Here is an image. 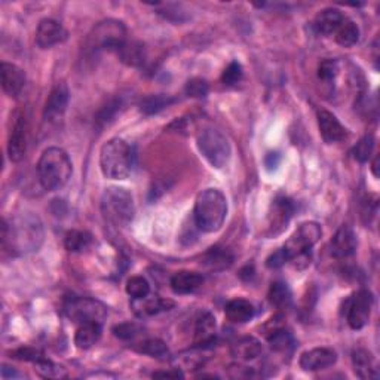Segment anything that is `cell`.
Here are the masks:
<instances>
[{"label": "cell", "mask_w": 380, "mask_h": 380, "mask_svg": "<svg viewBox=\"0 0 380 380\" xmlns=\"http://www.w3.org/2000/svg\"><path fill=\"white\" fill-rule=\"evenodd\" d=\"M203 282V276L198 272L183 271L171 278V289L175 294H190L198 290Z\"/></svg>", "instance_id": "22"}, {"label": "cell", "mask_w": 380, "mask_h": 380, "mask_svg": "<svg viewBox=\"0 0 380 380\" xmlns=\"http://www.w3.org/2000/svg\"><path fill=\"white\" fill-rule=\"evenodd\" d=\"M138 327L135 326V324H131V322H125V324H120V326H118L115 328V335L120 339L124 340H128V339H133L134 336L138 335Z\"/></svg>", "instance_id": "43"}, {"label": "cell", "mask_w": 380, "mask_h": 380, "mask_svg": "<svg viewBox=\"0 0 380 380\" xmlns=\"http://www.w3.org/2000/svg\"><path fill=\"white\" fill-rule=\"evenodd\" d=\"M318 126L322 140L328 144L339 143L348 138L346 128L339 122V119L335 115L327 112V110L318 112Z\"/></svg>", "instance_id": "16"}, {"label": "cell", "mask_w": 380, "mask_h": 380, "mask_svg": "<svg viewBox=\"0 0 380 380\" xmlns=\"http://www.w3.org/2000/svg\"><path fill=\"white\" fill-rule=\"evenodd\" d=\"M70 100V91L64 82L55 83V87L51 89L48 98H46L45 109H43V116L49 122H55L63 118L66 113L67 106Z\"/></svg>", "instance_id": "11"}, {"label": "cell", "mask_w": 380, "mask_h": 380, "mask_svg": "<svg viewBox=\"0 0 380 380\" xmlns=\"http://www.w3.org/2000/svg\"><path fill=\"white\" fill-rule=\"evenodd\" d=\"M126 42V27L118 20L100 21L94 29L91 30L87 39V48L91 52L100 51H113L118 49Z\"/></svg>", "instance_id": "6"}, {"label": "cell", "mask_w": 380, "mask_h": 380, "mask_svg": "<svg viewBox=\"0 0 380 380\" xmlns=\"http://www.w3.org/2000/svg\"><path fill=\"white\" fill-rule=\"evenodd\" d=\"M15 358L18 359H25V361H33V363H38L39 359L43 358V355L41 354L39 350L32 349V348H21L18 349L16 352H14Z\"/></svg>", "instance_id": "44"}, {"label": "cell", "mask_w": 380, "mask_h": 380, "mask_svg": "<svg viewBox=\"0 0 380 380\" xmlns=\"http://www.w3.org/2000/svg\"><path fill=\"white\" fill-rule=\"evenodd\" d=\"M262 343L256 337H243L234 343L232 346V355L239 361H252L262 355Z\"/></svg>", "instance_id": "24"}, {"label": "cell", "mask_w": 380, "mask_h": 380, "mask_svg": "<svg viewBox=\"0 0 380 380\" xmlns=\"http://www.w3.org/2000/svg\"><path fill=\"white\" fill-rule=\"evenodd\" d=\"M101 214L110 225L126 227L134 220L135 214L131 192L124 188H109L101 198Z\"/></svg>", "instance_id": "5"}, {"label": "cell", "mask_w": 380, "mask_h": 380, "mask_svg": "<svg viewBox=\"0 0 380 380\" xmlns=\"http://www.w3.org/2000/svg\"><path fill=\"white\" fill-rule=\"evenodd\" d=\"M267 298L271 304L278 309H285L291 304V291L289 289V285L281 281H276L271 285Z\"/></svg>", "instance_id": "30"}, {"label": "cell", "mask_w": 380, "mask_h": 380, "mask_svg": "<svg viewBox=\"0 0 380 380\" xmlns=\"http://www.w3.org/2000/svg\"><path fill=\"white\" fill-rule=\"evenodd\" d=\"M377 166H379V156H376V157H375V161H373V164H372V171H373V175H375V177H379Z\"/></svg>", "instance_id": "47"}, {"label": "cell", "mask_w": 380, "mask_h": 380, "mask_svg": "<svg viewBox=\"0 0 380 380\" xmlns=\"http://www.w3.org/2000/svg\"><path fill=\"white\" fill-rule=\"evenodd\" d=\"M357 249V235L350 226L343 225L333 236L330 243V253L336 258H348L354 256Z\"/></svg>", "instance_id": "15"}, {"label": "cell", "mask_w": 380, "mask_h": 380, "mask_svg": "<svg viewBox=\"0 0 380 380\" xmlns=\"http://www.w3.org/2000/svg\"><path fill=\"white\" fill-rule=\"evenodd\" d=\"M2 87L9 97H18L25 87V73L15 64L2 63L0 66Z\"/></svg>", "instance_id": "17"}, {"label": "cell", "mask_w": 380, "mask_h": 380, "mask_svg": "<svg viewBox=\"0 0 380 380\" xmlns=\"http://www.w3.org/2000/svg\"><path fill=\"white\" fill-rule=\"evenodd\" d=\"M38 172L43 189L60 190L66 186L73 172L69 155L60 147H49L41 156Z\"/></svg>", "instance_id": "3"}, {"label": "cell", "mask_w": 380, "mask_h": 380, "mask_svg": "<svg viewBox=\"0 0 380 380\" xmlns=\"http://www.w3.org/2000/svg\"><path fill=\"white\" fill-rule=\"evenodd\" d=\"M345 18L346 16L343 15L339 9L328 8V9H324V11H321L317 16H315L313 27L320 34L330 36L336 33L340 24L345 21Z\"/></svg>", "instance_id": "18"}, {"label": "cell", "mask_w": 380, "mask_h": 380, "mask_svg": "<svg viewBox=\"0 0 380 380\" xmlns=\"http://www.w3.org/2000/svg\"><path fill=\"white\" fill-rule=\"evenodd\" d=\"M101 337V324L89 322L80 324L76 335H75V345L79 349H89L96 345Z\"/></svg>", "instance_id": "27"}, {"label": "cell", "mask_w": 380, "mask_h": 380, "mask_svg": "<svg viewBox=\"0 0 380 380\" xmlns=\"http://www.w3.org/2000/svg\"><path fill=\"white\" fill-rule=\"evenodd\" d=\"M339 73V64L336 60H324L318 66V78L324 82H331L337 76Z\"/></svg>", "instance_id": "39"}, {"label": "cell", "mask_w": 380, "mask_h": 380, "mask_svg": "<svg viewBox=\"0 0 380 380\" xmlns=\"http://www.w3.org/2000/svg\"><path fill=\"white\" fill-rule=\"evenodd\" d=\"M137 304H140V315H156L164 311H170L174 308V302L165 300L161 298H147L135 300Z\"/></svg>", "instance_id": "33"}, {"label": "cell", "mask_w": 380, "mask_h": 380, "mask_svg": "<svg viewBox=\"0 0 380 380\" xmlns=\"http://www.w3.org/2000/svg\"><path fill=\"white\" fill-rule=\"evenodd\" d=\"M92 244V235L87 230H70L64 238V247L70 253H82Z\"/></svg>", "instance_id": "28"}, {"label": "cell", "mask_w": 380, "mask_h": 380, "mask_svg": "<svg viewBox=\"0 0 380 380\" xmlns=\"http://www.w3.org/2000/svg\"><path fill=\"white\" fill-rule=\"evenodd\" d=\"M269 343H271L273 350L281 352V354H287V352L294 348L293 336L289 331H285L282 327H278L271 333V336H269Z\"/></svg>", "instance_id": "34"}, {"label": "cell", "mask_w": 380, "mask_h": 380, "mask_svg": "<svg viewBox=\"0 0 380 380\" xmlns=\"http://www.w3.org/2000/svg\"><path fill=\"white\" fill-rule=\"evenodd\" d=\"M198 149L210 165L217 170L225 168L232 156V147L227 137L216 128H203L198 134Z\"/></svg>", "instance_id": "7"}, {"label": "cell", "mask_w": 380, "mask_h": 380, "mask_svg": "<svg viewBox=\"0 0 380 380\" xmlns=\"http://www.w3.org/2000/svg\"><path fill=\"white\" fill-rule=\"evenodd\" d=\"M119 60L125 63L126 66L138 67L146 61V48L142 42L128 41L118 49Z\"/></svg>", "instance_id": "23"}, {"label": "cell", "mask_w": 380, "mask_h": 380, "mask_svg": "<svg viewBox=\"0 0 380 380\" xmlns=\"http://www.w3.org/2000/svg\"><path fill=\"white\" fill-rule=\"evenodd\" d=\"M337 354L330 348H315L306 350L300 357V367L304 372H318L335 366Z\"/></svg>", "instance_id": "13"}, {"label": "cell", "mask_w": 380, "mask_h": 380, "mask_svg": "<svg viewBox=\"0 0 380 380\" xmlns=\"http://www.w3.org/2000/svg\"><path fill=\"white\" fill-rule=\"evenodd\" d=\"M100 166L104 177L125 180L134 168V152L126 142L113 138L107 142L100 153Z\"/></svg>", "instance_id": "4"}, {"label": "cell", "mask_w": 380, "mask_h": 380, "mask_svg": "<svg viewBox=\"0 0 380 380\" xmlns=\"http://www.w3.org/2000/svg\"><path fill=\"white\" fill-rule=\"evenodd\" d=\"M45 230L41 219L33 212L12 219L11 223L2 220V249L3 254L25 256L38 252L43 244Z\"/></svg>", "instance_id": "1"}, {"label": "cell", "mask_w": 380, "mask_h": 380, "mask_svg": "<svg viewBox=\"0 0 380 380\" xmlns=\"http://www.w3.org/2000/svg\"><path fill=\"white\" fill-rule=\"evenodd\" d=\"M226 318L234 324H245L254 318V306L245 299L230 300L225 308Z\"/></svg>", "instance_id": "20"}, {"label": "cell", "mask_w": 380, "mask_h": 380, "mask_svg": "<svg viewBox=\"0 0 380 380\" xmlns=\"http://www.w3.org/2000/svg\"><path fill=\"white\" fill-rule=\"evenodd\" d=\"M322 235V229L315 221H306L294 232L293 236L287 241L284 248L290 256V262L298 260L300 257H311L312 247L318 243Z\"/></svg>", "instance_id": "9"}, {"label": "cell", "mask_w": 380, "mask_h": 380, "mask_svg": "<svg viewBox=\"0 0 380 380\" xmlns=\"http://www.w3.org/2000/svg\"><path fill=\"white\" fill-rule=\"evenodd\" d=\"M346 320L352 330H361L367 326L372 315L373 295L367 290H359L346 300Z\"/></svg>", "instance_id": "10"}, {"label": "cell", "mask_w": 380, "mask_h": 380, "mask_svg": "<svg viewBox=\"0 0 380 380\" xmlns=\"http://www.w3.org/2000/svg\"><path fill=\"white\" fill-rule=\"evenodd\" d=\"M126 293L134 300H140L150 294V284L143 276H131L126 282Z\"/></svg>", "instance_id": "35"}, {"label": "cell", "mask_w": 380, "mask_h": 380, "mask_svg": "<svg viewBox=\"0 0 380 380\" xmlns=\"http://www.w3.org/2000/svg\"><path fill=\"white\" fill-rule=\"evenodd\" d=\"M294 212V202L289 198L281 197L273 202V212H272V227L278 229L276 232H281L287 227L289 221Z\"/></svg>", "instance_id": "26"}, {"label": "cell", "mask_w": 380, "mask_h": 380, "mask_svg": "<svg viewBox=\"0 0 380 380\" xmlns=\"http://www.w3.org/2000/svg\"><path fill=\"white\" fill-rule=\"evenodd\" d=\"M175 101V98L170 97V96H164V94H157V96H149L146 97L142 104H140V112L144 115H156L162 112L164 109L170 107Z\"/></svg>", "instance_id": "31"}, {"label": "cell", "mask_w": 380, "mask_h": 380, "mask_svg": "<svg viewBox=\"0 0 380 380\" xmlns=\"http://www.w3.org/2000/svg\"><path fill=\"white\" fill-rule=\"evenodd\" d=\"M227 216V201L217 189L202 190L194 202V225L205 234H212L223 226Z\"/></svg>", "instance_id": "2"}, {"label": "cell", "mask_w": 380, "mask_h": 380, "mask_svg": "<svg viewBox=\"0 0 380 380\" xmlns=\"http://www.w3.org/2000/svg\"><path fill=\"white\" fill-rule=\"evenodd\" d=\"M216 333V318L210 312L201 313L194 326V345L202 346L207 345L214 339Z\"/></svg>", "instance_id": "25"}, {"label": "cell", "mask_w": 380, "mask_h": 380, "mask_svg": "<svg viewBox=\"0 0 380 380\" xmlns=\"http://www.w3.org/2000/svg\"><path fill=\"white\" fill-rule=\"evenodd\" d=\"M202 263L210 271H226L234 265V254L223 247H212L202 258Z\"/></svg>", "instance_id": "21"}, {"label": "cell", "mask_w": 380, "mask_h": 380, "mask_svg": "<svg viewBox=\"0 0 380 380\" xmlns=\"http://www.w3.org/2000/svg\"><path fill=\"white\" fill-rule=\"evenodd\" d=\"M375 149V137L372 134L364 135L354 147V157L359 162H367L372 157Z\"/></svg>", "instance_id": "37"}, {"label": "cell", "mask_w": 380, "mask_h": 380, "mask_svg": "<svg viewBox=\"0 0 380 380\" xmlns=\"http://www.w3.org/2000/svg\"><path fill=\"white\" fill-rule=\"evenodd\" d=\"M120 100H110L109 103L100 110L98 116H97V122L101 125L109 124L110 120H113V118L118 115V110L120 109Z\"/></svg>", "instance_id": "41"}, {"label": "cell", "mask_w": 380, "mask_h": 380, "mask_svg": "<svg viewBox=\"0 0 380 380\" xmlns=\"http://www.w3.org/2000/svg\"><path fill=\"white\" fill-rule=\"evenodd\" d=\"M352 366L359 379H377L379 373L375 364V358L366 349H355L352 352Z\"/></svg>", "instance_id": "19"}, {"label": "cell", "mask_w": 380, "mask_h": 380, "mask_svg": "<svg viewBox=\"0 0 380 380\" xmlns=\"http://www.w3.org/2000/svg\"><path fill=\"white\" fill-rule=\"evenodd\" d=\"M36 367H38V372L42 377H46V379H60V377H64L66 376V368H64L63 366H58L52 363V361L49 359H39L38 363H34Z\"/></svg>", "instance_id": "36"}, {"label": "cell", "mask_w": 380, "mask_h": 380, "mask_svg": "<svg viewBox=\"0 0 380 380\" xmlns=\"http://www.w3.org/2000/svg\"><path fill=\"white\" fill-rule=\"evenodd\" d=\"M137 350L156 359H165L170 357V349L166 346V343L161 339H147L142 343H138Z\"/></svg>", "instance_id": "32"}, {"label": "cell", "mask_w": 380, "mask_h": 380, "mask_svg": "<svg viewBox=\"0 0 380 380\" xmlns=\"http://www.w3.org/2000/svg\"><path fill=\"white\" fill-rule=\"evenodd\" d=\"M64 311H66L67 317L79 326L89 322L103 326L104 320L107 318V308L103 303L88 298H78V295H71L67 299L66 304H64Z\"/></svg>", "instance_id": "8"}, {"label": "cell", "mask_w": 380, "mask_h": 380, "mask_svg": "<svg viewBox=\"0 0 380 380\" xmlns=\"http://www.w3.org/2000/svg\"><path fill=\"white\" fill-rule=\"evenodd\" d=\"M27 152V120L24 115H18L9 134L8 153L11 161L20 162Z\"/></svg>", "instance_id": "14"}, {"label": "cell", "mask_w": 380, "mask_h": 380, "mask_svg": "<svg viewBox=\"0 0 380 380\" xmlns=\"http://www.w3.org/2000/svg\"><path fill=\"white\" fill-rule=\"evenodd\" d=\"M287 263H290V256H289V253L285 252L284 247L280 248V249H276V252L269 256L267 260H266V266L269 269H280Z\"/></svg>", "instance_id": "42"}, {"label": "cell", "mask_w": 380, "mask_h": 380, "mask_svg": "<svg viewBox=\"0 0 380 380\" xmlns=\"http://www.w3.org/2000/svg\"><path fill=\"white\" fill-rule=\"evenodd\" d=\"M67 39V30L64 29L63 24L52 20V18H45L38 25L36 30V43L39 48L48 49L52 46L63 43Z\"/></svg>", "instance_id": "12"}, {"label": "cell", "mask_w": 380, "mask_h": 380, "mask_svg": "<svg viewBox=\"0 0 380 380\" xmlns=\"http://www.w3.org/2000/svg\"><path fill=\"white\" fill-rule=\"evenodd\" d=\"M243 76H244L243 66H241L238 61H232L225 69L223 75H221V82H223L226 87H235L241 80H243Z\"/></svg>", "instance_id": "38"}, {"label": "cell", "mask_w": 380, "mask_h": 380, "mask_svg": "<svg viewBox=\"0 0 380 380\" xmlns=\"http://www.w3.org/2000/svg\"><path fill=\"white\" fill-rule=\"evenodd\" d=\"M281 164V155L280 153H269L266 157H265V165H266V168L269 171H272V170H276L278 166H280Z\"/></svg>", "instance_id": "45"}, {"label": "cell", "mask_w": 380, "mask_h": 380, "mask_svg": "<svg viewBox=\"0 0 380 380\" xmlns=\"http://www.w3.org/2000/svg\"><path fill=\"white\" fill-rule=\"evenodd\" d=\"M336 36V42L343 46V48H350V46H354L358 43L359 41V29L358 25L352 21L345 18V21L340 24L339 29L335 33Z\"/></svg>", "instance_id": "29"}, {"label": "cell", "mask_w": 380, "mask_h": 380, "mask_svg": "<svg viewBox=\"0 0 380 380\" xmlns=\"http://www.w3.org/2000/svg\"><path fill=\"white\" fill-rule=\"evenodd\" d=\"M152 377H156V379H183L184 375L180 372V370H166V372H155L152 375Z\"/></svg>", "instance_id": "46"}, {"label": "cell", "mask_w": 380, "mask_h": 380, "mask_svg": "<svg viewBox=\"0 0 380 380\" xmlns=\"http://www.w3.org/2000/svg\"><path fill=\"white\" fill-rule=\"evenodd\" d=\"M186 94L193 98H205L208 96L207 80L199 79V78L190 79L186 85Z\"/></svg>", "instance_id": "40"}]
</instances>
